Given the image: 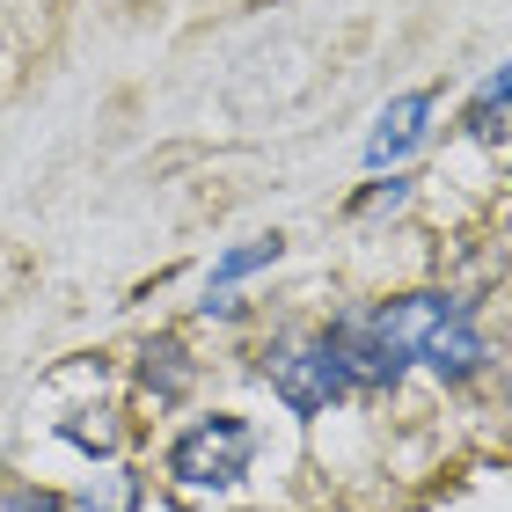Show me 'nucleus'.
I'll return each mask as SVG.
<instances>
[{
    "label": "nucleus",
    "instance_id": "obj_8",
    "mask_svg": "<svg viewBox=\"0 0 512 512\" xmlns=\"http://www.w3.org/2000/svg\"><path fill=\"white\" fill-rule=\"evenodd\" d=\"M461 125H469V139H512V66H498V74L469 96Z\"/></svg>",
    "mask_w": 512,
    "mask_h": 512
},
{
    "label": "nucleus",
    "instance_id": "obj_6",
    "mask_svg": "<svg viewBox=\"0 0 512 512\" xmlns=\"http://www.w3.org/2000/svg\"><path fill=\"white\" fill-rule=\"evenodd\" d=\"M191 381H198V366H191V352H183V337H154L147 352H139V395L147 403H183L191 395Z\"/></svg>",
    "mask_w": 512,
    "mask_h": 512
},
{
    "label": "nucleus",
    "instance_id": "obj_7",
    "mask_svg": "<svg viewBox=\"0 0 512 512\" xmlns=\"http://www.w3.org/2000/svg\"><path fill=\"white\" fill-rule=\"evenodd\" d=\"M81 512H147V476L125 461H96L81 483Z\"/></svg>",
    "mask_w": 512,
    "mask_h": 512
},
{
    "label": "nucleus",
    "instance_id": "obj_1",
    "mask_svg": "<svg viewBox=\"0 0 512 512\" xmlns=\"http://www.w3.org/2000/svg\"><path fill=\"white\" fill-rule=\"evenodd\" d=\"M256 447H264V439H256V425L242 410H205V417L169 432V447H161V483L183 491V498H227V491L249 483Z\"/></svg>",
    "mask_w": 512,
    "mask_h": 512
},
{
    "label": "nucleus",
    "instance_id": "obj_4",
    "mask_svg": "<svg viewBox=\"0 0 512 512\" xmlns=\"http://www.w3.org/2000/svg\"><path fill=\"white\" fill-rule=\"evenodd\" d=\"M278 256H286V235H256V242H242V249H227L220 264H213V278H205L198 315H205V322H235V315H242L235 286H242V278H256V271H271Z\"/></svg>",
    "mask_w": 512,
    "mask_h": 512
},
{
    "label": "nucleus",
    "instance_id": "obj_3",
    "mask_svg": "<svg viewBox=\"0 0 512 512\" xmlns=\"http://www.w3.org/2000/svg\"><path fill=\"white\" fill-rule=\"evenodd\" d=\"M417 366L439 381V388H469V381H483L491 374V337L476 330V315H469V300L439 322V330L425 337V352H417Z\"/></svg>",
    "mask_w": 512,
    "mask_h": 512
},
{
    "label": "nucleus",
    "instance_id": "obj_12",
    "mask_svg": "<svg viewBox=\"0 0 512 512\" xmlns=\"http://www.w3.org/2000/svg\"><path fill=\"white\" fill-rule=\"evenodd\" d=\"M505 403H512V366H505Z\"/></svg>",
    "mask_w": 512,
    "mask_h": 512
},
{
    "label": "nucleus",
    "instance_id": "obj_11",
    "mask_svg": "<svg viewBox=\"0 0 512 512\" xmlns=\"http://www.w3.org/2000/svg\"><path fill=\"white\" fill-rule=\"evenodd\" d=\"M403 198H410V176H388V183H374V191L352 205V213H359V220H366V213H395Z\"/></svg>",
    "mask_w": 512,
    "mask_h": 512
},
{
    "label": "nucleus",
    "instance_id": "obj_2",
    "mask_svg": "<svg viewBox=\"0 0 512 512\" xmlns=\"http://www.w3.org/2000/svg\"><path fill=\"white\" fill-rule=\"evenodd\" d=\"M264 381H271V395H278L286 417H330L344 395H352V381H344V366H337V352H330L322 330L271 344L264 352Z\"/></svg>",
    "mask_w": 512,
    "mask_h": 512
},
{
    "label": "nucleus",
    "instance_id": "obj_9",
    "mask_svg": "<svg viewBox=\"0 0 512 512\" xmlns=\"http://www.w3.org/2000/svg\"><path fill=\"white\" fill-rule=\"evenodd\" d=\"M59 439L88 461H118L125 425H118V410H74V417H59Z\"/></svg>",
    "mask_w": 512,
    "mask_h": 512
},
{
    "label": "nucleus",
    "instance_id": "obj_10",
    "mask_svg": "<svg viewBox=\"0 0 512 512\" xmlns=\"http://www.w3.org/2000/svg\"><path fill=\"white\" fill-rule=\"evenodd\" d=\"M0 512H66V498L44 483H0Z\"/></svg>",
    "mask_w": 512,
    "mask_h": 512
},
{
    "label": "nucleus",
    "instance_id": "obj_5",
    "mask_svg": "<svg viewBox=\"0 0 512 512\" xmlns=\"http://www.w3.org/2000/svg\"><path fill=\"white\" fill-rule=\"evenodd\" d=\"M432 110H439V96H432V88H410V96H395V103L381 110L374 139H366V161H374V169H388V161H403V154L417 147V139H425Z\"/></svg>",
    "mask_w": 512,
    "mask_h": 512
}]
</instances>
